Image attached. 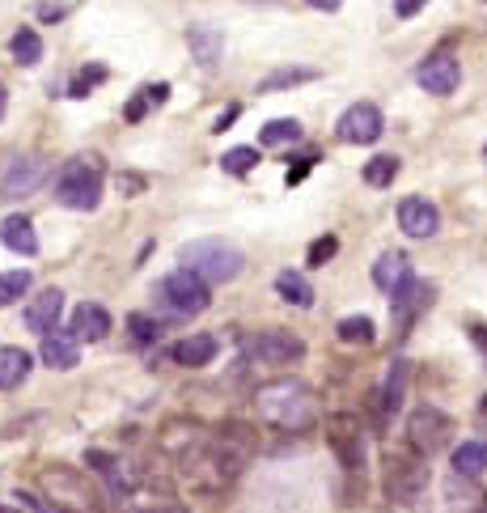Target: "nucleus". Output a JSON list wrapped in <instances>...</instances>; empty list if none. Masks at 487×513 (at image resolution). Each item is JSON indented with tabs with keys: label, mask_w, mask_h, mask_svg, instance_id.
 <instances>
[{
	"label": "nucleus",
	"mask_w": 487,
	"mask_h": 513,
	"mask_svg": "<svg viewBox=\"0 0 487 513\" xmlns=\"http://www.w3.org/2000/svg\"><path fill=\"white\" fill-rule=\"evenodd\" d=\"M255 408L267 424H276V429H284V433H305V429H314V420H318L314 391L305 382H293V378L259 386Z\"/></svg>",
	"instance_id": "1"
},
{
	"label": "nucleus",
	"mask_w": 487,
	"mask_h": 513,
	"mask_svg": "<svg viewBox=\"0 0 487 513\" xmlns=\"http://www.w3.org/2000/svg\"><path fill=\"white\" fill-rule=\"evenodd\" d=\"M178 259H183V268L191 276H200L204 285H229V280H238L246 268L238 246H229L221 238H195L178 251Z\"/></svg>",
	"instance_id": "2"
},
{
	"label": "nucleus",
	"mask_w": 487,
	"mask_h": 513,
	"mask_svg": "<svg viewBox=\"0 0 487 513\" xmlns=\"http://www.w3.org/2000/svg\"><path fill=\"white\" fill-rule=\"evenodd\" d=\"M386 497L394 509H407V505H416L424 497V488H428V458L416 454L411 446H399V450H390L386 454Z\"/></svg>",
	"instance_id": "3"
},
{
	"label": "nucleus",
	"mask_w": 487,
	"mask_h": 513,
	"mask_svg": "<svg viewBox=\"0 0 487 513\" xmlns=\"http://www.w3.org/2000/svg\"><path fill=\"white\" fill-rule=\"evenodd\" d=\"M56 200L72 212H94L102 200V162L98 157H72L56 179Z\"/></svg>",
	"instance_id": "4"
},
{
	"label": "nucleus",
	"mask_w": 487,
	"mask_h": 513,
	"mask_svg": "<svg viewBox=\"0 0 487 513\" xmlns=\"http://www.w3.org/2000/svg\"><path fill=\"white\" fill-rule=\"evenodd\" d=\"M157 297H161V306L174 310V314H183V318L187 314H204L212 306V289L204 285L200 276H191L187 268H178V272H170L166 280H161Z\"/></svg>",
	"instance_id": "5"
},
{
	"label": "nucleus",
	"mask_w": 487,
	"mask_h": 513,
	"mask_svg": "<svg viewBox=\"0 0 487 513\" xmlns=\"http://www.w3.org/2000/svg\"><path fill=\"white\" fill-rule=\"evenodd\" d=\"M449 433H454V420H449L441 408H432V403H424V408H416L407 416V446L416 454H424V458L445 450Z\"/></svg>",
	"instance_id": "6"
},
{
	"label": "nucleus",
	"mask_w": 487,
	"mask_h": 513,
	"mask_svg": "<svg viewBox=\"0 0 487 513\" xmlns=\"http://www.w3.org/2000/svg\"><path fill=\"white\" fill-rule=\"evenodd\" d=\"M327 446L335 450L339 467L344 471H365V424H360V416L352 412H339L327 420Z\"/></svg>",
	"instance_id": "7"
},
{
	"label": "nucleus",
	"mask_w": 487,
	"mask_h": 513,
	"mask_svg": "<svg viewBox=\"0 0 487 513\" xmlns=\"http://www.w3.org/2000/svg\"><path fill=\"white\" fill-rule=\"evenodd\" d=\"M242 352H246V361H255V365H297L305 357V344L293 331H259L242 344Z\"/></svg>",
	"instance_id": "8"
},
{
	"label": "nucleus",
	"mask_w": 487,
	"mask_h": 513,
	"mask_svg": "<svg viewBox=\"0 0 487 513\" xmlns=\"http://www.w3.org/2000/svg\"><path fill=\"white\" fill-rule=\"evenodd\" d=\"M382 132H386V119H382V111H377L373 102L348 106V111L339 115V123H335V136L344 140V145H373V140H382Z\"/></svg>",
	"instance_id": "9"
},
{
	"label": "nucleus",
	"mask_w": 487,
	"mask_h": 513,
	"mask_svg": "<svg viewBox=\"0 0 487 513\" xmlns=\"http://www.w3.org/2000/svg\"><path fill=\"white\" fill-rule=\"evenodd\" d=\"M432 306V285L420 276H407L399 289H394L390 297V314H394V327H399V335H407V327L416 323V318Z\"/></svg>",
	"instance_id": "10"
},
{
	"label": "nucleus",
	"mask_w": 487,
	"mask_h": 513,
	"mask_svg": "<svg viewBox=\"0 0 487 513\" xmlns=\"http://www.w3.org/2000/svg\"><path fill=\"white\" fill-rule=\"evenodd\" d=\"M47 179V162L43 157H17V162H9V174L0 179V196L5 200H22L30 196V191H39Z\"/></svg>",
	"instance_id": "11"
},
{
	"label": "nucleus",
	"mask_w": 487,
	"mask_h": 513,
	"mask_svg": "<svg viewBox=\"0 0 487 513\" xmlns=\"http://www.w3.org/2000/svg\"><path fill=\"white\" fill-rule=\"evenodd\" d=\"M416 81L424 85L428 94H437V98H445V94H454L458 90V81H462V68H458V60L454 56H428L420 68H416Z\"/></svg>",
	"instance_id": "12"
},
{
	"label": "nucleus",
	"mask_w": 487,
	"mask_h": 513,
	"mask_svg": "<svg viewBox=\"0 0 487 513\" xmlns=\"http://www.w3.org/2000/svg\"><path fill=\"white\" fill-rule=\"evenodd\" d=\"M399 225H403V234H411V238H432L437 234V225H441V212L424 196H407L399 204Z\"/></svg>",
	"instance_id": "13"
},
{
	"label": "nucleus",
	"mask_w": 487,
	"mask_h": 513,
	"mask_svg": "<svg viewBox=\"0 0 487 513\" xmlns=\"http://www.w3.org/2000/svg\"><path fill=\"white\" fill-rule=\"evenodd\" d=\"M60 314H64V293H60V289H43V293L26 306V327L39 331L43 340H47V335H56Z\"/></svg>",
	"instance_id": "14"
},
{
	"label": "nucleus",
	"mask_w": 487,
	"mask_h": 513,
	"mask_svg": "<svg viewBox=\"0 0 487 513\" xmlns=\"http://www.w3.org/2000/svg\"><path fill=\"white\" fill-rule=\"evenodd\" d=\"M187 47H191V60H195V64L212 68L216 60H221V51H225V30L212 26V22L191 26V30H187Z\"/></svg>",
	"instance_id": "15"
},
{
	"label": "nucleus",
	"mask_w": 487,
	"mask_h": 513,
	"mask_svg": "<svg viewBox=\"0 0 487 513\" xmlns=\"http://www.w3.org/2000/svg\"><path fill=\"white\" fill-rule=\"evenodd\" d=\"M111 335V314H106L98 302H81L77 310H72V340H89V344H98Z\"/></svg>",
	"instance_id": "16"
},
{
	"label": "nucleus",
	"mask_w": 487,
	"mask_h": 513,
	"mask_svg": "<svg viewBox=\"0 0 487 513\" xmlns=\"http://www.w3.org/2000/svg\"><path fill=\"white\" fill-rule=\"evenodd\" d=\"M216 348H221V344H216V335L200 331V335H187V340H178L170 348V361L183 365V369H200V365H208L216 357Z\"/></svg>",
	"instance_id": "17"
},
{
	"label": "nucleus",
	"mask_w": 487,
	"mask_h": 513,
	"mask_svg": "<svg viewBox=\"0 0 487 513\" xmlns=\"http://www.w3.org/2000/svg\"><path fill=\"white\" fill-rule=\"evenodd\" d=\"M445 501L454 513H487V492L479 488V480H462V475L445 480Z\"/></svg>",
	"instance_id": "18"
},
{
	"label": "nucleus",
	"mask_w": 487,
	"mask_h": 513,
	"mask_svg": "<svg viewBox=\"0 0 487 513\" xmlns=\"http://www.w3.org/2000/svg\"><path fill=\"white\" fill-rule=\"evenodd\" d=\"M39 357L51 369H77L81 365V348H77V340H72V331H56V335H47L43 340Z\"/></svg>",
	"instance_id": "19"
},
{
	"label": "nucleus",
	"mask_w": 487,
	"mask_h": 513,
	"mask_svg": "<svg viewBox=\"0 0 487 513\" xmlns=\"http://www.w3.org/2000/svg\"><path fill=\"white\" fill-rule=\"evenodd\" d=\"M0 242H5L9 251H17V255H34V251H39V234H34L30 217H5V221H0Z\"/></svg>",
	"instance_id": "20"
},
{
	"label": "nucleus",
	"mask_w": 487,
	"mask_h": 513,
	"mask_svg": "<svg viewBox=\"0 0 487 513\" xmlns=\"http://www.w3.org/2000/svg\"><path fill=\"white\" fill-rule=\"evenodd\" d=\"M407 276H411V268H407V255H399V251H386L382 259L373 263V285H377V289H386V293L399 289Z\"/></svg>",
	"instance_id": "21"
},
{
	"label": "nucleus",
	"mask_w": 487,
	"mask_h": 513,
	"mask_svg": "<svg viewBox=\"0 0 487 513\" xmlns=\"http://www.w3.org/2000/svg\"><path fill=\"white\" fill-rule=\"evenodd\" d=\"M30 378V352L26 348H0V391H13Z\"/></svg>",
	"instance_id": "22"
},
{
	"label": "nucleus",
	"mask_w": 487,
	"mask_h": 513,
	"mask_svg": "<svg viewBox=\"0 0 487 513\" xmlns=\"http://www.w3.org/2000/svg\"><path fill=\"white\" fill-rule=\"evenodd\" d=\"M483 471H487V441H462V446L454 450V475H462V480H479Z\"/></svg>",
	"instance_id": "23"
},
{
	"label": "nucleus",
	"mask_w": 487,
	"mask_h": 513,
	"mask_svg": "<svg viewBox=\"0 0 487 513\" xmlns=\"http://www.w3.org/2000/svg\"><path fill=\"white\" fill-rule=\"evenodd\" d=\"M276 293L284 297L288 306H297V310L314 306V289H310V280H305L301 272H280L276 276Z\"/></svg>",
	"instance_id": "24"
},
{
	"label": "nucleus",
	"mask_w": 487,
	"mask_h": 513,
	"mask_svg": "<svg viewBox=\"0 0 487 513\" xmlns=\"http://www.w3.org/2000/svg\"><path fill=\"white\" fill-rule=\"evenodd\" d=\"M166 98H170V85H166V81H157V85H144V90H140V94H136L128 106H123V119H128V123H140L144 115L153 111V106H161Z\"/></svg>",
	"instance_id": "25"
},
{
	"label": "nucleus",
	"mask_w": 487,
	"mask_h": 513,
	"mask_svg": "<svg viewBox=\"0 0 487 513\" xmlns=\"http://www.w3.org/2000/svg\"><path fill=\"white\" fill-rule=\"evenodd\" d=\"M9 51H13V60H17V64L34 68V64L43 60V39H39V34H34L30 26H22V30H17L13 39H9Z\"/></svg>",
	"instance_id": "26"
},
{
	"label": "nucleus",
	"mask_w": 487,
	"mask_h": 513,
	"mask_svg": "<svg viewBox=\"0 0 487 513\" xmlns=\"http://www.w3.org/2000/svg\"><path fill=\"white\" fill-rule=\"evenodd\" d=\"M403 395H407V361H390L386 391H382V408H386V412H399V408H403Z\"/></svg>",
	"instance_id": "27"
},
{
	"label": "nucleus",
	"mask_w": 487,
	"mask_h": 513,
	"mask_svg": "<svg viewBox=\"0 0 487 513\" xmlns=\"http://www.w3.org/2000/svg\"><path fill=\"white\" fill-rule=\"evenodd\" d=\"M293 140H301L297 119H272L259 128V145H293Z\"/></svg>",
	"instance_id": "28"
},
{
	"label": "nucleus",
	"mask_w": 487,
	"mask_h": 513,
	"mask_svg": "<svg viewBox=\"0 0 487 513\" xmlns=\"http://www.w3.org/2000/svg\"><path fill=\"white\" fill-rule=\"evenodd\" d=\"M314 77H318V68H280V73L259 81V94H276V90H288V85H301V81H314Z\"/></svg>",
	"instance_id": "29"
},
{
	"label": "nucleus",
	"mask_w": 487,
	"mask_h": 513,
	"mask_svg": "<svg viewBox=\"0 0 487 513\" xmlns=\"http://www.w3.org/2000/svg\"><path fill=\"white\" fill-rule=\"evenodd\" d=\"M399 157H390V153H382V157H373V162L365 166V183L369 187H390L394 179H399Z\"/></svg>",
	"instance_id": "30"
},
{
	"label": "nucleus",
	"mask_w": 487,
	"mask_h": 513,
	"mask_svg": "<svg viewBox=\"0 0 487 513\" xmlns=\"http://www.w3.org/2000/svg\"><path fill=\"white\" fill-rule=\"evenodd\" d=\"M373 335H377V327H373L369 314H352L339 323V340L344 344H373Z\"/></svg>",
	"instance_id": "31"
},
{
	"label": "nucleus",
	"mask_w": 487,
	"mask_h": 513,
	"mask_svg": "<svg viewBox=\"0 0 487 513\" xmlns=\"http://www.w3.org/2000/svg\"><path fill=\"white\" fill-rule=\"evenodd\" d=\"M85 467H89V471H98L102 480L123 484V463H119L115 454H106V450H89V454H85Z\"/></svg>",
	"instance_id": "32"
},
{
	"label": "nucleus",
	"mask_w": 487,
	"mask_h": 513,
	"mask_svg": "<svg viewBox=\"0 0 487 513\" xmlns=\"http://www.w3.org/2000/svg\"><path fill=\"white\" fill-rule=\"evenodd\" d=\"M30 293V272H0V306H13L17 297Z\"/></svg>",
	"instance_id": "33"
},
{
	"label": "nucleus",
	"mask_w": 487,
	"mask_h": 513,
	"mask_svg": "<svg viewBox=\"0 0 487 513\" xmlns=\"http://www.w3.org/2000/svg\"><path fill=\"white\" fill-rule=\"evenodd\" d=\"M259 166V149H229L225 157H221V170L225 174H250V170H255Z\"/></svg>",
	"instance_id": "34"
},
{
	"label": "nucleus",
	"mask_w": 487,
	"mask_h": 513,
	"mask_svg": "<svg viewBox=\"0 0 487 513\" xmlns=\"http://www.w3.org/2000/svg\"><path fill=\"white\" fill-rule=\"evenodd\" d=\"M102 81H106V68H102V64H94V68H81V73L68 81V94H72V98H85V94L94 90V85H102Z\"/></svg>",
	"instance_id": "35"
},
{
	"label": "nucleus",
	"mask_w": 487,
	"mask_h": 513,
	"mask_svg": "<svg viewBox=\"0 0 487 513\" xmlns=\"http://www.w3.org/2000/svg\"><path fill=\"white\" fill-rule=\"evenodd\" d=\"M128 331H132V340H140V344H153L161 335L157 318H149V314H128Z\"/></svg>",
	"instance_id": "36"
},
{
	"label": "nucleus",
	"mask_w": 487,
	"mask_h": 513,
	"mask_svg": "<svg viewBox=\"0 0 487 513\" xmlns=\"http://www.w3.org/2000/svg\"><path fill=\"white\" fill-rule=\"evenodd\" d=\"M335 251H339V242H335L331 234H327V238H318V242L310 246V268H322V263H327Z\"/></svg>",
	"instance_id": "37"
},
{
	"label": "nucleus",
	"mask_w": 487,
	"mask_h": 513,
	"mask_svg": "<svg viewBox=\"0 0 487 513\" xmlns=\"http://www.w3.org/2000/svg\"><path fill=\"white\" fill-rule=\"evenodd\" d=\"M17 501L30 505L34 513H72V509H64V505H51V501H43V497H34V492H17Z\"/></svg>",
	"instance_id": "38"
},
{
	"label": "nucleus",
	"mask_w": 487,
	"mask_h": 513,
	"mask_svg": "<svg viewBox=\"0 0 487 513\" xmlns=\"http://www.w3.org/2000/svg\"><path fill=\"white\" fill-rule=\"evenodd\" d=\"M72 5H39V22H64Z\"/></svg>",
	"instance_id": "39"
},
{
	"label": "nucleus",
	"mask_w": 487,
	"mask_h": 513,
	"mask_svg": "<svg viewBox=\"0 0 487 513\" xmlns=\"http://www.w3.org/2000/svg\"><path fill=\"white\" fill-rule=\"evenodd\" d=\"M119 191H144V179H136V174H119Z\"/></svg>",
	"instance_id": "40"
},
{
	"label": "nucleus",
	"mask_w": 487,
	"mask_h": 513,
	"mask_svg": "<svg viewBox=\"0 0 487 513\" xmlns=\"http://www.w3.org/2000/svg\"><path fill=\"white\" fill-rule=\"evenodd\" d=\"M233 119H238V106H229V111H225L221 119H216V132H225V128H229V123H233Z\"/></svg>",
	"instance_id": "41"
},
{
	"label": "nucleus",
	"mask_w": 487,
	"mask_h": 513,
	"mask_svg": "<svg viewBox=\"0 0 487 513\" xmlns=\"http://www.w3.org/2000/svg\"><path fill=\"white\" fill-rule=\"evenodd\" d=\"M394 13H399V17H416L420 5H416V0H407V5H394Z\"/></svg>",
	"instance_id": "42"
},
{
	"label": "nucleus",
	"mask_w": 487,
	"mask_h": 513,
	"mask_svg": "<svg viewBox=\"0 0 487 513\" xmlns=\"http://www.w3.org/2000/svg\"><path fill=\"white\" fill-rule=\"evenodd\" d=\"M149 513H191V509H183V505H174V501H166V505H153Z\"/></svg>",
	"instance_id": "43"
},
{
	"label": "nucleus",
	"mask_w": 487,
	"mask_h": 513,
	"mask_svg": "<svg viewBox=\"0 0 487 513\" xmlns=\"http://www.w3.org/2000/svg\"><path fill=\"white\" fill-rule=\"evenodd\" d=\"M471 340H475V344L487 352V327H471Z\"/></svg>",
	"instance_id": "44"
},
{
	"label": "nucleus",
	"mask_w": 487,
	"mask_h": 513,
	"mask_svg": "<svg viewBox=\"0 0 487 513\" xmlns=\"http://www.w3.org/2000/svg\"><path fill=\"white\" fill-rule=\"evenodd\" d=\"M5 106H9V90L0 85V119H5Z\"/></svg>",
	"instance_id": "45"
},
{
	"label": "nucleus",
	"mask_w": 487,
	"mask_h": 513,
	"mask_svg": "<svg viewBox=\"0 0 487 513\" xmlns=\"http://www.w3.org/2000/svg\"><path fill=\"white\" fill-rule=\"evenodd\" d=\"M479 420L487 424V395H483V403H479Z\"/></svg>",
	"instance_id": "46"
},
{
	"label": "nucleus",
	"mask_w": 487,
	"mask_h": 513,
	"mask_svg": "<svg viewBox=\"0 0 487 513\" xmlns=\"http://www.w3.org/2000/svg\"><path fill=\"white\" fill-rule=\"evenodd\" d=\"M0 513H13V509H5V505H0Z\"/></svg>",
	"instance_id": "47"
},
{
	"label": "nucleus",
	"mask_w": 487,
	"mask_h": 513,
	"mask_svg": "<svg viewBox=\"0 0 487 513\" xmlns=\"http://www.w3.org/2000/svg\"><path fill=\"white\" fill-rule=\"evenodd\" d=\"M483 162H487V145H483Z\"/></svg>",
	"instance_id": "48"
}]
</instances>
